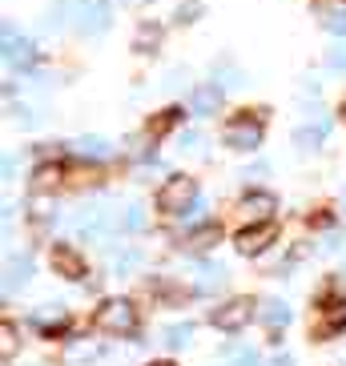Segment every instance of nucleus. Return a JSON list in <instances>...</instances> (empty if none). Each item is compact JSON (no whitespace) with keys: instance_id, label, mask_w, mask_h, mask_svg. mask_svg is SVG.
<instances>
[{"instance_id":"3","label":"nucleus","mask_w":346,"mask_h":366,"mask_svg":"<svg viewBox=\"0 0 346 366\" xmlns=\"http://www.w3.org/2000/svg\"><path fill=\"white\" fill-rule=\"evenodd\" d=\"M254 314H258V306H254V298H229L222 302L214 314H209V322L217 326V330H246L249 322H254Z\"/></svg>"},{"instance_id":"28","label":"nucleus","mask_w":346,"mask_h":366,"mask_svg":"<svg viewBox=\"0 0 346 366\" xmlns=\"http://www.w3.org/2000/svg\"><path fill=\"white\" fill-rule=\"evenodd\" d=\"M330 69H346V53H330Z\"/></svg>"},{"instance_id":"24","label":"nucleus","mask_w":346,"mask_h":366,"mask_svg":"<svg viewBox=\"0 0 346 366\" xmlns=\"http://www.w3.org/2000/svg\"><path fill=\"white\" fill-rule=\"evenodd\" d=\"M197 9H202L197 0H194V4H182V12H177V21H182V24H185V21H194V12H197Z\"/></svg>"},{"instance_id":"4","label":"nucleus","mask_w":346,"mask_h":366,"mask_svg":"<svg viewBox=\"0 0 346 366\" xmlns=\"http://www.w3.org/2000/svg\"><path fill=\"white\" fill-rule=\"evenodd\" d=\"M226 145L238 153H254L262 145V125L254 117H238L226 125Z\"/></svg>"},{"instance_id":"16","label":"nucleus","mask_w":346,"mask_h":366,"mask_svg":"<svg viewBox=\"0 0 346 366\" xmlns=\"http://www.w3.org/2000/svg\"><path fill=\"white\" fill-rule=\"evenodd\" d=\"M12 355H16V326H12V322H0V358L9 362Z\"/></svg>"},{"instance_id":"7","label":"nucleus","mask_w":346,"mask_h":366,"mask_svg":"<svg viewBox=\"0 0 346 366\" xmlns=\"http://www.w3.org/2000/svg\"><path fill=\"white\" fill-rule=\"evenodd\" d=\"M189 109H194V117H214L222 109V85H197L189 93Z\"/></svg>"},{"instance_id":"17","label":"nucleus","mask_w":346,"mask_h":366,"mask_svg":"<svg viewBox=\"0 0 346 366\" xmlns=\"http://www.w3.org/2000/svg\"><path fill=\"white\" fill-rule=\"evenodd\" d=\"M202 274H206V278L197 282V290H202V294L217 290V286H226V269H217V266H206V269H202Z\"/></svg>"},{"instance_id":"11","label":"nucleus","mask_w":346,"mask_h":366,"mask_svg":"<svg viewBox=\"0 0 346 366\" xmlns=\"http://www.w3.org/2000/svg\"><path fill=\"white\" fill-rule=\"evenodd\" d=\"M4 61H9V65H16V69H29L36 61L33 41H16V36H9V44H4Z\"/></svg>"},{"instance_id":"26","label":"nucleus","mask_w":346,"mask_h":366,"mask_svg":"<svg viewBox=\"0 0 346 366\" xmlns=\"http://www.w3.org/2000/svg\"><path fill=\"white\" fill-rule=\"evenodd\" d=\"M182 145H185V149H197V145H202V133H185Z\"/></svg>"},{"instance_id":"21","label":"nucleus","mask_w":346,"mask_h":366,"mask_svg":"<svg viewBox=\"0 0 346 366\" xmlns=\"http://www.w3.org/2000/svg\"><path fill=\"white\" fill-rule=\"evenodd\" d=\"M326 29L335 36H346V12H330V16H326Z\"/></svg>"},{"instance_id":"8","label":"nucleus","mask_w":346,"mask_h":366,"mask_svg":"<svg viewBox=\"0 0 346 366\" xmlns=\"http://www.w3.org/2000/svg\"><path fill=\"white\" fill-rule=\"evenodd\" d=\"M53 266L61 269L65 278H73V282L85 278V262L76 258V249H69V246H56V249H53Z\"/></svg>"},{"instance_id":"18","label":"nucleus","mask_w":346,"mask_h":366,"mask_svg":"<svg viewBox=\"0 0 346 366\" xmlns=\"http://www.w3.org/2000/svg\"><path fill=\"white\" fill-rule=\"evenodd\" d=\"M76 149L89 153V157H105V153H109V141H105V137H81V141H76Z\"/></svg>"},{"instance_id":"13","label":"nucleus","mask_w":346,"mask_h":366,"mask_svg":"<svg viewBox=\"0 0 346 366\" xmlns=\"http://www.w3.org/2000/svg\"><path fill=\"white\" fill-rule=\"evenodd\" d=\"M222 237V226H202V229H194V234L185 237V249H209Z\"/></svg>"},{"instance_id":"6","label":"nucleus","mask_w":346,"mask_h":366,"mask_svg":"<svg viewBox=\"0 0 346 366\" xmlns=\"http://www.w3.org/2000/svg\"><path fill=\"white\" fill-rule=\"evenodd\" d=\"M318 318H322V322H314V334H338L346 326V302L326 298L322 306H318Z\"/></svg>"},{"instance_id":"19","label":"nucleus","mask_w":346,"mask_h":366,"mask_svg":"<svg viewBox=\"0 0 346 366\" xmlns=\"http://www.w3.org/2000/svg\"><path fill=\"white\" fill-rule=\"evenodd\" d=\"M262 318L270 326H282V322H290V310L282 306V302H266V310H262Z\"/></svg>"},{"instance_id":"29","label":"nucleus","mask_w":346,"mask_h":366,"mask_svg":"<svg viewBox=\"0 0 346 366\" xmlns=\"http://www.w3.org/2000/svg\"><path fill=\"white\" fill-rule=\"evenodd\" d=\"M274 366H294V358H290V355H282V358H274Z\"/></svg>"},{"instance_id":"1","label":"nucleus","mask_w":346,"mask_h":366,"mask_svg":"<svg viewBox=\"0 0 346 366\" xmlns=\"http://www.w3.org/2000/svg\"><path fill=\"white\" fill-rule=\"evenodd\" d=\"M93 326H97L101 334H113V338H125V334L137 330V306H133L129 298H109L97 306V314H93Z\"/></svg>"},{"instance_id":"23","label":"nucleus","mask_w":346,"mask_h":366,"mask_svg":"<svg viewBox=\"0 0 346 366\" xmlns=\"http://www.w3.org/2000/svg\"><path fill=\"white\" fill-rule=\"evenodd\" d=\"M121 226H129V229H141V226H145V214H141V209H129V214H125V222H121Z\"/></svg>"},{"instance_id":"20","label":"nucleus","mask_w":346,"mask_h":366,"mask_svg":"<svg viewBox=\"0 0 346 366\" xmlns=\"http://www.w3.org/2000/svg\"><path fill=\"white\" fill-rule=\"evenodd\" d=\"M177 117H182V109H169V113H165L162 121H149V133H153V137H162V133H169L173 125H177Z\"/></svg>"},{"instance_id":"15","label":"nucleus","mask_w":346,"mask_h":366,"mask_svg":"<svg viewBox=\"0 0 346 366\" xmlns=\"http://www.w3.org/2000/svg\"><path fill=\"white\" fill-rule=\"evenodd\" d=\"M189 338H194V322H177V326H169V330H165V346H173V350H177V346H185Z\"/></svg>"},{"instance_id":"9","label":"nucleus","mask_w":346,"mask_h":366,"mask_svg":"<svg viewBox=\"0 0 346 366\" xmlns=\"http://www.w3.org/2000/svg\"><path fill=\"white\" fill-rule=\"evenodd\" d=\"M274 209H278L274 194H246V202H242V214L254 217V222H270Z\"/></svg>"},{"instance_id":"12","label":"nucleus","mask_w":346,"mask_h":366,"mask_svg":"<svg viewBox=\"0 0 346 366\" xmlns=\"http://www.w3.org/2000/svg\"><path fill=\"white\" fill-rule=\"evenodd\" d=\"M29 189L33 194H53V189H61V165H36Z\"/></svg>"},{"instance_id":"30","label":"nucleus","mask_w":346,"mask_h":366,"mask_svg":"<svg viewBox=\"0 0 346 366\" xmlns=\"http://www.w3.org/2000/svg\"><path fill=\"white\" fill-rule=\"evenodd\" d=\"M149 366H173V362H149Z\"/></svg>"},{"instance_id":"14","label":"nucleus","mask_w":346,"mask_h":366,"mask_svg":"<svg viewBox=\"0 0 346 366\" xmlns=\"http://www.w3.org/2000/svg\"><path fill=\"white\" fill-rule=\"evenodd\" d=\"M326 129H330V121H318V125H306V129H298L294 133V141H298V145H302V149H314V145H318V141L326 137Z\"/></svg>"},{"instance_id":"5","label":"nucleus","mask_w":346,"mask_h":366,"mask_svg":"<svg viewBox=\"0 0 346 366\" xmlns=\"http://www.w3.org/2000/svg\"><path fill=\"white\" fill-rule=\"evenodd\" d=\"M278 237V226L274 222H258V226H249V229H242L238 234V254H246V258H254V254H266L270 249V242Z\"/></svg>"},{"instance_id":"25","label":"nucleus","mask_w":346,"mask_h":366,"mask_svg":"<svg viewBox=\"0 0 346 366\" xmlns=\"http://www.w3.org/2000/svg\"><path fill=\"white\" fill-rule=\"evenodd\" d=\"M229 366H258V355H254V350H246V355H242V358H234Z\"/></svg>"},{"instance_id":"22","label":"nucleus","mask_w":346,"mask_h":366,"mask_svg":"<svg viewBox=\"0 0 346 366\" xmlns=\"http://www.w3.org/2000/svg\"><path fill=\"white\" fill-rule=\"evenodd\" d=\"M153 36H162V33H157L153 24H145V29H141V36H137V49H141V53H149V41H153Z\"/></svg>"},{"instance_id":"27","label":"nucleus","mask_w":346,"mask_h":366,"mask_svg":"<svg viewBox=\"0 0 346 366\" xmlns=\"http://www.w3.org/2000/svg\"><path fill=\"white\" fill-rule=\"evenodd\" d=\"M129 266H137V254H125V258H117V269H121V274H125Z\"/></svg>"},{"instance_id":"10","label":"nucleus","mask_w":346,"mask_h":366,"mask_svg":"<svg viewBox=\"0 0 346 366\" xmlns=\"http://www.w3.org/2000/svg\"><path fill=\"white\" fill-rule=\"evenodd\" d=\"M33 278V258L29 254H12L9 258V278H4V290H16V286H24V282Z\"/></svg>"},{"instance_id":"2","label":"nucleus","mask_w":346,"mask_h":366,"mask_svg":"<svg viewBox=\"0 0 346 366\" xmlns=\"http://www.w3.org/2000/svg\"><path fill=\"white\" fill-rule=\"evenodd\" d=\"M189 202H197V185H194V177H185V173L165 177V185L157 189V209H162V214H185Z\"/></svg>"}]
</instances>
